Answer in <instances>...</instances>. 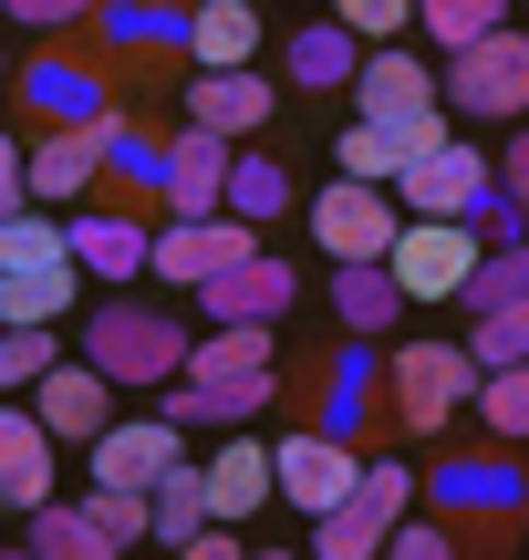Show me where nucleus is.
Masks as SVG:
<instances>
[{"label":"nucleus","instance_id":"f257e3e1","mask_svg":"<svg viewBox=\"0 0 529 560\" xmlns=\"http://www.w3.org/2000/svg\"><path fill=\"white\" fill-rule=\"evenodd\" d=\"M281 405V353H270V332H249V322H208V342L187 353V374L156 395L166 425H249Z\"/></svg>","mask_w":529,"mask_h":560},{"label":"nucleus","instance_id":"f03ea898","mask_svg":"<svg viewBox=\"0 0 529 560\" xmlns=\"http://www.w3.org/2000/svg\"><path fill=\"white\" fill-rule=\"evenodd\" d=\"M187 353H198V332H187L166 301L115 291V301L83 312V363H94L104 384H145V395H166V384L187 374Z\"/></svg>","mask_w":529,"mask_h":560},{"label":"nucleus","instance_id":"7ed1b4c3","mask_svg":"<svg viewBox=\"0 0 529 560\" xmlns=\"http://www.w3.org/2000/svg\"><path fill=\"white\" fill-rule=\"evenodd\" d=\"M11 115L32 125H104L115 115V73H104V52H73V42H32V52L11 62Z\"/></svg>","mask_w":529,"mask_h":560},{"label":"nucleus","instance_id":"20e7f679","mask_svg":"<svg viewBox=\"0 0 529 560\" xmlns=\"http://www.w3.org/2000/svg\"><path fill=\"white\" fill-rule=\"evenodd\" d=\"M468 395H478L468 342H395V353H385V416H395V436H436Z\"/></svg>","mask_w":529,"mask_h":560},{"label":"nucleus","instance_id":"39448f33","mask_svg":"<svg viewBox=\"0 0 529 560\" xmlns=\"http://www.w3.org/2000/svg\"><path fill=\"white\" fill-rule=\"evenodd\" d=\"M436 104H447V115H468V125H519V115H529V32H509V21H498L489 42L447 52Z\"/></svg>","mask_w":529,"mask_h":560},{"label":"nucleus","instance_id":"423d86ee","mask_svg":"<svg viewBox=\"0 0 529 560\" xmlns=\"http://www.w3.org/2000/svg\"><path fill=\"white\" fill-rule=\"evenodd\" d=\"M478 260H489V229H478V219H405L395 249H385V270H395L405 301H457Z\"/></svg>","mask_w":529,"mask_h":560},{"label":"nucleus","instance_id":"0eeeda50","mask_svg":"<svg viewBox=\"0 0 529 560\" xmlns=\"http://www.w3.org/2000/svg\"><path fill=\"white\" fill-rule=\"evenodd\" d=\"M395 229H405V198L395 187H364V177H332L322 198H311V249H322L332 270L343 260H385Z\"/></svg>","mask_w":529,"mask_h":560},{"label":"nucleus","instance_id":"6e6552de","mask_svg":"<svg viewBox=\"0 0 529 560\" xmlns=\"http://www.w3.org/2000/svg\"><path fill=\"white\" fill-rule=\"evenodd\" d=\"M270 467H281V509H302V520H322V509H343L353 488H364V446L322 436V425L270 436Z\"/></svg>","mask_w":529,"mask_h":560},{"label":"nucleus","instance_id":"1a4fd4ad","mask_svg":"<svg viewBox=\"0 0 529 560\" xmlns=\"http://www.w3.org/2000/svg\"><path fill=\"white\" fill-rule=\"evenodd\" d=\"M395 198H405V219H489L498 208V156H478L468 136H447L426 166L395 177Z\"/></svg>","mask_w":529,"mask_h":560},{"label":"nucleus","instance_id":"9d476101","mask_svg":"<svg viewBox=\"0 0 529 560\" xmlns=\"http://www.w3.org/2000/svg\"><path fill=\"white\" fill-rule=\"evenodd\" d=\"M239 260H260V229H249V219H228V208H219V219H166L156 229V270H145V280H166V291H208V280H228Z\"/></svg>","mask_w":529,"mask_h":560},{"label":"nucleus","instance_id":"9b49d317","mask_svg":"<svg viewBox=\"0 0 529 560\" xmlns=\"http://www.w3.org/2000/svg\"><path fill=\"white\" fill-rule=\"evenodd\" d=\"M198 446H187V425L166 416H115L94 446H83V467H94V488H156L166 467H187Z\"/></svg>","mask_w":529,"mask_h":560},{"label":"nucleus","instance_id":"f8f14e48","mask_svg":"<svg viewBox=\"0 0 529 560\" xmlns=\"http://www.w3.org/2000/svg\"><path fill=\"white\" fill-rule=\"evenodd\" d=\"M62 240H73V270L83 280H145L156 270V219H145V208H73V219H62Z\"/></svg>","mask_w":529,"mask_h":560},{"label":"nucleus","instance_id":"ddd939ff","mask_svg":"<svg viewBox=\"0 0 529 560\" xmlns=\"http://www.w3.org/2000/svg\"><path fill=\"white\" fill-rule=\"evenodd\" d=\"M104 198V145L94 125H42L32 136V208H52V219H73V208Z\"/></svg>","mask_w":529,"mask_h":560},{"label":"nucleus","instance_id":"4468645a","mask_svg":"<svg viewBox=\"0 0 529 560\" xmlns=\"http://www.w3.org/2000/svg\"><path fill=\"white\" fill-rule=\"evenodd\" d=\"M426 488H436V509H457V520H489L478 540H509V520H529V478L509 457H447Z\"/></svg>","mask_w":529,"mask_h":560},{"label":"nucleus","instance_id":"2eb2a0df","mask_svg":"<svg viewBox=\"0 0 529 560\" xmlns=\"http://www.w3.org/2000/svg\"><path fill=\"white\" fill-rule=\"evenodd\" d=\"M198 478H208V509H219V529H249L270 499H281V467H270V436H219L198 457Z\"/></svg>","mask_w":529,"mask_h":560},{"label":"nucleus","instance_id":"dca6fc26","mask_svg":"<svg viewBox=\"0 0 529 560\" xmlns=\"http://www.w3.org/2000/svg\"><path fill=\"white\" fill-rule=\"evenodd\" d=\"M187 21H198V0H104L94 11V42H104V62H166V52H187Z\"/></svg>","mask_w":529,"mask_h":560},{"label":"nucleus","instance_id":"f3484780","mask_svg":"<svg viewBox=\"0 0 529 560\" xmlns=\"http://www.w3.org/2000/svg\"><path fill=\"white\" fill-rule=\"evenodd\" d=\"M353 125H405V115H436V62L405 52V42H374L364 73H353Z\"/></svg>","mask_w":529,"mask_h":560},{"label":"nucleus","instance_id":"a211bd4d","mask_svg":"<svg viewBox=\"0 0 529 560\" xmlns=\"http://www.w3.org/2000/svg\"><path fill=\"white\" fill-rule=\"evenodd\" d=\"M52 457H62V436L32 416V395H11V405H0V509L32 520V509L52 499Z\"/></svg>","mask_w":529,"mask_h":560},{"label":"nucleus","instance_id":"6ab92c4d","mask_svg":"<svg viewBox=\"0 0 529 560\" xmlns=\"http://www.w3.org/2000/svg\"><path fill=\"white\" fill-rule=\"evenodd\" d=\"M228 166H239L228 136L177 125V145H166V219H219V208H228Z\"/></svg>","mask_w":529,"mask_h":560},{"label":"nucleus","instance_id":"aec40b11","mask_svg":"<svg viewBox=\"0 0 529 560\" xmlns=\"http://www.w3.org/2000/svg\"><path fill=\"white\" fill-rule=\"evenodd\" d=\"M270 115H281V83H270L260 62H249V73H187V125H208V136L249 145Z\"/></svg>","mask_w":529,"mask_h":560},{"label":"nucleus","instance_id":"412c9836","mask_svg":"<svg viewBox=\"0 0 529 560\" xmlns=\"http://www.w3.org/2000/svg\"><path fill=\"white\" fill-rule=\"evenodd\" d=\"M115 395H125V384H104V374H94V363H83V353H73V363H52V374H42V384H32V416H42V425H52V436H62V446H94V436H104V425H115Z\"/></svg>","mask_w":529,"mask_h":560},{"label":"nucleus","instance_id":"4be33fe9","mask_svg":"<svg viewBox=\"0 0 529 560\" xmlns=\"http://www.w3.org/2000/svg\"><path fill=\"white\" fill-rule=\"evenodd\" d=\"M374 395H385V353H374V342H343V353H322V395H311V425H322V436H343V446H364Z\"/></svg>","mask_w":529,"mask_h":560},{"label":"nucleus","instance_id":"5701e85b","mask_svg":"<svg viewBox=\"0 0 529 560\" xmlns=\"http://www.w3.org/2000/svg\"><path fill=\"white\" fill-rule=\"evenodd\" d=\"M291 301H302V270L260 249V260H239L228 280H208V291H198V312H208V322H249V332H281V312H291Z\"/></svg>","mask_w":529,"mask_h":560},{"label":"nucleus","instance_id":"b1692460","mask_svg":"<svg viewBox=\"0 0 529 560\" xmlns=\"http://www.w3.org/2000/svg\"><path fill=\"white\" fill-rule=\"evenodd\" d=\"M281 73H291V94H353V73H364V42H353L343 21H302Z\"/></svg>","mask_w":529,"mask_h":560},{"label":"nucleus","instance_id":"393cba45","mask_svg":"<svg viewBox=\"0 0 529 560\" xmlns=\"http://www.w3.org/2000/svg\"><path fill=\"white\" fill-rule=\"evenodd\" d=\"M187 62H198V73H249V62H260V11H249V0H198Z\"/></svg>","mask_w":529,"mask_h":560},{"label":"nucleus","instance_id":"a878e982","mask_svg":"<svg viewBox=\"0 0 529 560\" xmlns=\"http://www.w3.org/2000/svg\"><path fill=\"white\" fill-rule=\"evenodd\" d=\"M395 312H405V291H395L385 260H343V270H332V322H343L353 342H385Z\"/></svg>","mask_w":529,"mask_h":560},{"label":"nucleus","instance_id":"bb28decb","mask_svg":"<svg viewBox=\"0 0 529 560\" xmlns=\"http://www.w3.org/2000/svg\"><path fill=\"white\" fill-rule=\"evenodd\" d=\"M385 540H395V509H374L364 488L311 520V560H385Z\"/></svg>","mask_w":529,"mask_h":560},{"label":"nucleus","instance_id":"cd10ccee","mask_svg":"<svg viewBox=\"0 0 529 560\" xmlns=\"http://www.w3.org/2000/svg\"><path fill=\"white\" fill-rule=\"evenodd\" d=\"M21 540H32L42 560H125V550L94 529V509H83V499H42L32 520H21Z\"/></svg>","mask_w":529,"mask_h":560},{"label":"nucleus","instance_id":"c85d7f7f","mask_svg":"<svg viewBox=\"0 0 529 560\" xmlns=\"http://www.w3.org/2000/svg\"><path fill=\"white\" fill-rule=\"evenodd\" d=\"M228 219H249V229L291 219V166L270 156V145H239V166H228Z\"/></svg>","mask_w":529,"mask_h":560},{"label":"nucleus","instance_id":"c756f323","mask_svg":"<svg viewBox=\"0 0 529 560\" xmlns=\"http://www.w3.org/2000/svg\"><path fill=\"white\" fill-rule=\"evenodd\" d=\"M145 509H156V550H187L198 529H219V509H208V478H198V457H187V467H166V478L145 488Z\"/></svg>","mask_w":529,"mask_h":560},{"label":"nucleus","instance_id":"7c9ffc66","mask_svg":"<svg viewBox=\"0 0 529 560\" xmlns=\"http://www.w3.org/2000/svg\"><path fill=\"white\" fill-rule=\"evenodd\" d=\"M73 301H83V270H21V280H0V322H11V332H52Z\"/></svg>","mask_w":529,"mask_h":560},{"label":"nucleus","instance_id":"2f4dec72","mask_svg":"<svg viewBox=\"0 0 529 560\" xmlns=\"http://www.w3.org/2000/svg\"><path fill=\"white\" fill-rule=\"evenodd\" d=\"M21 270H73V240H62L52 208H21V219H0V280Z\"/></svg>","mask_w":529,"mask_h":560},{"label":"nucleus","instance_id":"473e14b6","mask_svg":"<svg viewBox=\"0 0 529 560\" xmlns=\"http://www.w3.org/2000/svg\"><path fill=\"white\" fill-rule=\"evenodd\" d=\"M478 425H489L498 446H529V363H498V374H478Z\"/></svg>","mask_w":529,"mask_h":560},{"label":"nucleus","instance_id":"72a5a7b5","mask_svg":"<svg viewBox=\"0 0 529 560\" xmlns=\"http://www.w3.org/2000/svg\"><path fill=\"white\" fill-rule=\"evenodd\" d=\"M498 21H509V0H415V32H426V42H447V52L489 42Z\"/></svg>","mask_w":529,"mask_h":560},{"label":"nucleus","instance_id":"f704fd0d","mask_svg":"<svg viewBox=\"0 0 529 560\" xmlns=\"http://www.w3.org/2000/svg\"><path fill=\"white\" fill-rule=\"evenodd\" d=\"M332 166L364 177V187H395L405 177V145H395V125H343V136H332Z\"/></svg>","mask_w":529,"mask_h":560},{"label":"nucleus","instance_id":"c9c22d12","mask_svg":"<svg viewBox=\"0 0 529 560\" xmlns=\"http://www.w3.org/2000/svg\"><path fill=\"white\" fill-rule=\"evenodd\" d=\"M457 301H468L478 322H489V312H509V301H529V240H519V249H489V260L468 270V291H457Z\"/></svg>","mask_w":529,"mask_h":560},{"label":"nucleus","instance_id":"e433bc0d","mask_svg":"<svg viewBox=\"0 0 529 560\" xmlns=\"http://www.w3.org/2000/svg\"><path fill=\"white\" fill-rule=\"evenodd\" d=\"M83 509H94V529L115 550H156V509H145V488H94Z\"/></svg>","mask_w":529,"mask_h":560},{"label":"nucleus","instance_id":"4c0bfd02","mask_svg":"<svg viewBox=\"0 0 529 560\" xmlns=\"http://www.w3.org/2000/svg\"><path fill=\"white\" fill-rule=\"evenodd\" d=\"M52 363H62V342H52V332H11V322H0V405H11V395H32Z\"/></svg>","mask_w":529,"mask_h":560},{"label":"nucleus","instance_id":"58836bf2","mask_svg":"<svg viewBox=\"0 0 529 560\" xmlns=\"http://www.w3.org/2000/svg\"><path fill=\"white\" fill-rule=\"evenodd\" d=\"M468 363L478 374H498V363H529V301H509V312H489L468 332Z\"/></svg>","mask_w":529,"mask_h":560},{"label":"nucleus","instance_id":"ea45409f","mask_svg":"<svg viewBox=\"0 0 529 560\" xmlns=\"http://www.w3.org/2000/svg\"><path fill=\"white\" fill-rule=\"evenodd\" d=\"M94 11H104V0H0V21H11V32H42V42L94 32Z\"/></svg>","mask_w":529,"mask_h":560},{"label":"nucleus","instance_id":"a19ab883","mask_svg":"<svg viewBox=\"0 0 529 560\" xmlns=\"http://www.w3.org/2000/svg\"><path fill=\"white\" fill-rule=\"evenodd\" d=\"M332 21H343V32H353V42L374 52V42L415 32V0H332Z\"/></svg>","mask_w":529,"mask_h":560},{"label":"nucleus","instance_id":"79ce46f5","mask_svg":"<svg viewBox=\"0 0 529 560\" xmlns=\"http://www.w3.org/2000/svg\"><path fill=\"white\" fill-rule=\"evenodd\" d=\"M21 208H32V136L0 125V219H21Z\"/></svg>","mask_w":529,"mask_h":560},{"label":"nucleus","instance_id":"37998d69","mask_svg":"<svg viewBox=\"0 0 529 560\" xmlns=\"http://www.w3.org/2000/svg\"><path fill=\"white\" fill-rule=\"evenodd\" d=\"M415 488H426V478H415L405 457H364V499H374V509H395V520H405V509H415Z\"/></svg>","mask_w":529,"mask_h":560},{"label":"nucleus","instance_id":"c03bdc74","mask_svg":"<svg viewBox=\"0 0 529 560\" xmlns=\"http://www.w3.org/2000/svg\"><path fill=\"white\" fill-rule=\"evenodd\" d=\"M385 560H457V529H447V520H395Z\"/></svg>","mask_w":529,"mask_h":560},{"label":"nucleus","instance_id":"a18cd8bd","mask_svg":"<svg viewBox=\"0 0 529 560\" xmlns=\"http://www.w3.org/2000/svg\"><path fill=\"white\" fill-rule=\"evenodd\" d=\"M498 198L529 219V125H509V145H498Z\"/></svg>","mask_w":529,"mask_h":560},{"label":"nucleus","instance_id":"49530a36","mask_svg":"<svg viewBox=\"0 0 529 560\" xmlns=\"http://www.w3.org/2000/svg\"><path fill=\"white\" fill-rule=\"evenodd\" d=\"M156 560H249V540H239V529H198L187 550H156Z\"/></svg>","mask_w":529,"mask_h":560},{"label":"nucleus","instance_id":"de8ad7c7","mask_svg":"<svg viewBox=\"0 0 529 560\" xmlns=\"http://www.w3.org/2000/svg\"><path fill=\"white\" fill-rule=\"evenodd\" d=\"M0 125H11V42H0Z\"/></svg>","mask_w":529,"mask_h":560},{"label":"nucleus","instance_id":"09e8293b","mask_svg":"<svg viewBox=\"0 0 529 560\" xmlns=\"http://www.w3.org/2000/svg\"><path fill=\"white\" fill-rule=\"evenodd\" d=\"M0 560H42V550H32V540H0Z\"/></svg>","mask_w":529,"mask_h":560},{"label":"nucleus","instance_id":"8fccbe9b","mask_svg":"<svg viewBox=\"0 0 529 560\" xmlns=\"http://www.w3.org/2000/svg\"><path fill=\"white\" fill-rule=\"evenodd\" d=\"M249 560H311V550H249Z\"/></svg>","mask_w":529,"mask_h":560},{"label":"nucleus","instance_id":"3c124183","mask_svg":"<svg viewBox=\"0 0 529 560\" xmlns=\"http://www.w3.org/2000/svg\"><path fill=\"white\" fill-rule=\"evenodd\" d=\"M125 560H156V550H125Z\"/></svg>","mask_w":529,"mask_h":560}]
</instances>
